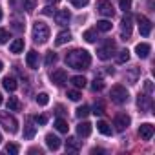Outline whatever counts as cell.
Here are the masks:
<instances>
[{"instance_id": "obj_1", "label": "cell", "mask_w": 155, "mask_h": 155, "mask_svg": "<svg viewBox=\"0 0 155 155\" xmlns=\"http://www.w3.org/2000/svg\"><path fill=\"white\" fill-rule=\"evenodd\" d=\"M66 64L73 69H88L91 64V55L86 49H73L66 55Z\"/></svg>"}, {"instance_id": "obj_2", "label": "cell", "mask_w": 155, "mask_h": 155, "mask_svg": "<svg viewBox=\"0 0 155 155\" xmlns=\"http://www.w3.org/2000/svg\"><path fill=\"white\" fill-rule=\"evenodd\" d=\"M49 38V28L44 22H35L33 26V40L37 44H46Z\"/></svg>"}, {"instance_id": "obj_3", "label": "cell", "mask_w": 155, "mask_h": 155, "mask_svg": "<svg viewBox=\"0 0 155 155\" xmlns=\"http://www.w3.org/2000/svg\"><path fill=\"white\" fill-rule=\"evenodd\" d=\"M110 97H111V101L115 104H124V102H128L130 93H128V90L124 86H113L111 91H110Z\"/></svg>"}, {"instance_id": "obj_4", "label": "cell", "mask_w": 155, "mask_h": 155, "mask_svg": "<svg viewBox=\"0 0 155 155\" xmlns=\"http://www.w3.org/2000/svg\"><path fill=\"white\" fill-rule=\"evenodd\" d=\"M113 51H115V42L113 40H106V44L97 49V57L101 60H108V58H111Z\"/></svg>"}, {"instance_id": "obj_5", "label": "cell", "mask_w": 155, "mask_h": 155, "mask_svg": "<svg viewBox=\"0 0 155 155\" xmlns=\"http://www.w3.org/2000/svg\"><path fill=\"white\" fill-rule=\"evenodd\" d=\"M0 124H2L9 133H17V130H18V122L11 115H0Z\"/></svg>"}, {"instance_id": "obj_6", "label": "cell", "mask_w": 155, "mask_h": 155, "mask_svg": "<svg viewBox=\"0 0 155 155\" xmlns=\"http://www.w3.org/2000/svg\"><path fill=\"white\" fill-rule=\"evenodd\" d=\"M130 122H131V119L126 115V113H119L115 119H113V126H115V131H124L128 126H130Z\"/></svg>"}, {"instance_id": "obj_7", "label": "cell", "mask_w": 155, "mask_h": 155, "mask_svg": "<svg viewBox=\"0 0 155 155\" xmlns=\"http://www.w3.org/2000/svg\"><path fill=\"white\" fill-rule=\"evenodd\" d=\"M97 11L102 17H113L115 15V9H113L110 0H99V2H97Z\"/></svg>"}, {"instance_id": "obj_8", "label": "cell", "mask_w": 155, "mask_h": 155, "mask_svg": "<svg viewBox=\"0 0 155 155\" xmlns=\"http://www.w3.org/2000/svg\"><path fill=\"white\" fill-rule=\"evenodd\" d=\"M137 22H139V31H140V35H142V37H150V33H151V22H150L144 15H139V17H137Z\"/></svg>"}, {"instance_id": "obj_9", "label": "cell", "mask_w": 155, "mask_h": 155, "mask_svg": "<svg viewBox=\"0 0 155 155\" xmlns=\"http://www.w3.org/2000/svg\"><path fill=\"white\" fill-rule=\"evenodd\" d=\"M51 82L57 84V86H64V84L68 82V73H66L64 69H55V71L51 73Z\"/></svg>"}, {"instance_id": "obj_10", "label": "cell", "mask_w": 155, "mask_h": 155, "mask_svg": "<svg viewBox=\"0 0 155 155\" xmlns=\"http://www.w3.org/2000/svg\"><path fill=\"white\" fill-rule=\"evenodd\" d=\"M53 17H55V22L58 26H66L69 22V18H71V13L68 9H58L57 13H53Z\"/></svg>"}, {"instance_id": "obj_11", "label": "cell", "mask_w": 155, "mask_h": 155, "mask_svg": "<svg viewBox=\"0 0 155 155\" xmlns=\"http://www.w3.org/2000/svg\"><path fill=\"white\" fill-rule=\"evenodd\" d=\"M153 133H155V130H153V126H151L150 122L140 124V128H139V135H140L142 140H150V139L153 137Z\"/></svg>"}, {"instance_id": "obj_12", "label": "cell", "mask_w": 155, "mask_h": 155, "mask_svg": "<svg viewBox=\"0 0 155 155\" xmlns=\"http://www.w3.org/2000/svg\"><path fill=\"white\" fill-rule=\"evenodd\" d=\"M120 24H122V40H128L130 35H131V17L126 15Z\"/></svg>"}, {"instance_id": "obj_13", "label": "cell", "mask_w": 155, "mask_h": 155, "mask_svg": "<svg viewBox=\"0 0 155 155\" xmlns=\"http://www.w3.org/2000/svg\"><path fill=\"white\" fill-rule=\"evenodd\" d=\"M150 51H151V46H150V44H146V42H140V44H137V46H135V53H137V57H139V58H148Z\"/></svg>"}, {"instance_id": "obj_14", "label": "cell", "mask_w": 155, "mask_h": 155, "mask_svg": "<svg viewBox=\"0 0 155 155\" xmlns=\"http://www.w3.org/2000/svg\"><path fill=\"white\" fill-rule=\"evenodd\" d=\"M26 64H28V68L37 69V68H38V53L31 49V51L26 55Z\"/></svg>"}, {"instance_id": "obj_15", "label": "cell", "mask_w": 155, "mask_h": 155, "mask_svg": "<svg viewBox=\"0 0 155 155\" xmlns=\"http://www.w3.org/2000/svg\"><path fill=\"white\" fill-rule=\"evenodd\" d=\"M60 139L57 137V135H53V133H48L46 135V146L49 148V150H58L60 148Z\"/></svg>"}, {"instance_id": "obj_16", "label": "cell", "mask_w": 155, "mask_h": 155, "mask_svg": "<svg viewBox=\"0 0 155 155\" xmlns=\"http://www.w3.org/2000/svg\"><path fill=\"white\" fill-rule=\"evenodd\" d=\"M137 106L140 108V111H148V110L151 108V99H150L148 95H139V99H137Z\"/></svg>"}, {"instance_id": "obj_17", "label": "cell", "mask_w": 155, "mask_h": 155, "mask_svg": "<svg viewBox=\"0 0 155 155\" xmlns=\"http://www.w3.org/2000/svg\"><path fill=\"white\" fill-rule=\"evenodd\" d=\"M77 133H79L81 137H90L91 135V124L90 122H81L79 126H77Z\"/></svg>"}, {"instance_id": "obj_18", "label": "cell", "mask_w": 155, "mask_h": 155, "mask_svg": "<svg viewBox=\"0 0 155 155\" xmlns=\"http://www.w3.org/2000/svg\"><path fill=\"white\" fill-rule=\"evenodd\" d=\"M139 75H140V69H139V68H131V69L126 71V81H128L130 84H137Z\"/></svg>"}, {"instance_id": "obj_19", "label": "cell", "mask_w": 155, "mask_h": 155, "mask_svg": "<svg viewBox=\"0 0 155 155\" xmlns=\"http://www.w3.org/2000/svg\"><path fill=\"white\" fill-rule=\"evenodd\" d=\"M79 148H81V144H79V140H77V139H73V137L68 139V142H66V151L68 153H77V151H79Z\"/></svg>"}, {"instance_id": "obj_20", "label": "cell", "mask_w": 155, "mask_h": 155, "mask_svg": "<svg viewBox=\"0 0 155 155\" xmlns=\"http://www.w3.org/2000/svg\"><path fill=\"white\" fill-rule=\"evenodd\" d=\"M71 40V33L69 31H60L58 35H57V38H55V44L57 46H64L66 42H69Z\"/></svg>"}, {"instance_id": "obj_21", "label": "cell", "mask_w": 155, "mask_h": 155, "mask_svg": "<svg viewBox=\"0 0 155 155\" xmlns=\"http://www.w3.org/2000/svg\"><path fill=\"white\" fill-rule=\"evenodd\" d=\"M71 84L75 86V88H84L86 84H88V81H86V77H82V75H75V77H71Z\"/></svg>"}, {"instance_id": "obj_22", "label": "cell", "mask_w": 155, "mask_h": 155, "mask_svg": "<svg viewBox=\"0 0 155 155\" xmlns=\"http://www.w3.org/2000/svg\"><path fill=\"white\" fill-rule=\"evenodd\" d=\"M22 49H24V38H15L11 42V46H9V51L11 53H20Z\"/></svg>"}, {"instance_id": "obj_23", "label": "cell", "mask_w": 155, "mask_h": 155, "mask_svg": "<svg viewBox=\"0 0 155 155\" xmlns=\"http://www.w3.org/2000/svg\"><path fill=\"white\" fill-rule=\"evenodd\" d=\"M2 84H4V88H6L8 91H15V90L18 88V84H17V81L13 79V77H6V79L2 81Z\"/></svg>"}, {"instance_id": "obj_24", "label": "cell", "mask_w": 155, "mask_h": 155, "mask_svg": "<svg viewBox=\"0 0 155 155\" xmlns=\"http://www.w3.org/2000/svg\"><path fill=\"white\" fill-rule=\"evenodd\" d=\"M97 130H99L102 135H111V131H113L111 126H110L108 122H104V120H99V122H97Z\"/></svg>"}, {"instance_id": "obj_25", "label": "cell", "mask_w": 155, "mask_h": 155, "mask_svg": "<svg viewBox=\"0 0 155 155\" xmlns=\"http://www.w3.org/2000/svg\"><path fill=\"white\" fill-rule=\"evenodd\" d=\"M8 110H9V111H18V110H20V101H18L17 97H9V101H8Z\"/></svg>"}, {"instance_id": "obj_26", "label": "cell", "mask_w": 155, "mask_h": 155, "mask_svg": "<svg viewBox=\"0 0 155 155\" xmlns=\"http://www.w3.org/2000/svg\"><path fill=\"white\" fill-rule=\"evenodd\" d=\"M35 133H37V126H33L31 122H28L26 128H24V137H26V139H33Z\"/></svg>"}, {"instance_id": "obj_27", "label": "cell", "mask_w": 155, "mask_h": 155, "mask_svg": "<svg viewBox=\"0 0 155 155\" xmlns=\"http://www.w3.org/2000/svg\"><path fill=\"white\" fill-rule=\"evenodd\" d=\"M82 38L86 40V42H95L97 40V29H88V31H84V35H82Z\"/></svg>"}, {"instance_id": "obj_28", "label": "cell", "mask_w": 155, "mask_h": 155, "mask_svg": "<svg viewBox=\"0 0 155 155\" xmlns=\"http://www.w3.org/2000/svg\"><path fill=\"white\" fill-rule=\"evenodd\" d=\"M97 29L102 31V33H108V31L111 29V22H110V20H99V22H97Z\"/></svg>"}, {"instance_id": "obj_29", "label": "cell", "mask_w": 155, "mask_h": 155, "mask_svg": "<svg viewBox=\"0 0 155 155\" xmlns=\"http://www.w3.org/2000/svg\"><path fill=\"white\" fill-rule=\"evenodd\" d=\"M55 128H57L60 133H68V128H69V126H68V122H66L64 119H57V120H55Z\"/></svg>"}, {"instance_id": "obj_30", "label": "cell", "mask_w": 155, "mask_h": 155, "mask_svg": "<svg viewBox=\"0 0 155 155\" xmlns=\"http://www.w3.org/2000/svg\"><path fill=\"white\" fill-rule=\"evenodd\" d=\"M128 60H130V51H128V49H122V51H119L117 62H119V64H124V62H128Z\"/></svg>"}, {"instance_id": "obj_31", "label": "cell", "mask_w": 155, "mask_h": 155, "mask_svg": "<svg viewBox=\"0 0 155 155\" xmlns=\"http://www.w3.org/2000/svg\"><path fill=\"white\" fill-rule=\"evenodd\" d=\"M48 102H49V95L48 93H38L37 95V104L38 106H48Z\"/></svg>"}, {"instance_id": "obj_32", "label": "cell", "mask_w": 155, "mask_h": 155, "mask_svg": "<svg viewBox=\"0 0 155 155\" xmlns=\"http://www.w3.org/2000/svg\"><path fill=\"white\" fill-rule=\"evenodd\" d=\"M91 90H93V91H102V90H104V81H102V79H95V81L91 82Z\"/></svg>"}, {"instance_id": "obj_33", "label": "cell", "mask_w": 155, "mask_h": 155, "mask_svg": "<svg viewBox=\"0 0 155 155\" xmlns=\"http://www.w3.org/2000/svg\"><path fill=\"white\" fill-rule=\"evenodd\" d=\"M35 6H37V0H24V2H22V8L26 11H29V13L35 9Z\"/></svg>"}, {"instance_id": "obj_34", "label": "cell", "mask_w": 155, "mask_h": 155, "mask_svg": "<svg viewBox=\"0 0 155 155\" xmlns=\"http://www.w3.org/2000/svg\"><path fill=\"white\" fill-rule=\"evenodd\" d=\"M68 97H69V101H75V102H77V101H81L82 95H81L79 90H69V91H68Z\"/></svg>"}, {"instance_id": "obj_35", "label": "cell", "mask_w": 155, "mask_h": 155, "mask_svg": "<svg viewBox=\"0 0 155 155\" xmlns=\"http://www.w3.org/2000/svg\"><path fill=\"white\" fill-rule=\"evenodd\" d=\"M88 113H90V108H88V106H81V108H77V117H79V119L88 117Z\"/></svg>"}, {"instance_id": "obj_36", "label": "cell", "mask_w": 155, "mask_h": 155, "mask_svg": "<svg viewBox=\"0 0 155 155\" xmlns=\"http://www.w3.org/2000/svg\"><path fill=\"white\" fill-rule=\"evenodd\" d=\"M119 6H120V9H122L124 13H128L130 8H131V0H119Z\"/></svg>"}, {"instance_id": "obj_37", "label": "cell", "mask_w": 155, "mask_h": 155, "mask_svg": "<svg viewBox=\"0 0 155 155\" xmlns=\"http://www.w3.org/2000/svg\"><path fill=\"white\" fill-rule=\"evenodd\" d=\"M55 62H57V53L49 51V53L46 55V66H51V64H55Z\"/></svg>"}, {"instance_id": "obj_38", "label": "cell", "mask_w": 155, "mask_h": 155, "mask_svg": "<svg viewBox=\"0 0 155 155\" xmlns=\"http://www.w3.org/2000/svg\"><path fill=\"white\" fill-rule=\"evenodd\" d=\"M13 29H17V31H22V29H24V20L13 18Z\"/></svg>"}, {"instance_id": "obj_39", "label": "cell", "mask_w": 155, "mask_h": 155, "mask_svg": "<svg viewBox=\"0 0 155 155\" xmlns=\"http://www.w3.org/2000/svg\"><path fill=\"white\" fill-rule=\"evenodd\" d=\"M8 38H9L8 29H0V44H6V42H8Z\"/></svg>"}, {"instance_id": "obj_40", "label": "cell", "mask_w": 155, "mask_h": 155, "mask_svg": "<svg viewBox=\"0 0 155 155\" xmlns=\"http://www.w3.org/2000/svg\"><path fill=\"white\" fill-rule=\"evenodd\" d=\"M6 151L11 153V155H17V153H18V146H17V144H8V146H6Z\"/></svg>"}, {"instance_id": "obj_41", "label": "cell", "mask_w": 155, "mask_h": 155, "mask_svg": "<svg viewBox=\"0 0 155 155\" xmlns=\"http://www.w3.org/2000/svg\"><path fill=\"white\" fill-rule=\"evenodd\" d=\"M88 2L90 0H71V4L75 8H84V6H88Z\"/></svg>"}, {"instance_id": "obj_42", "label": "cell", "mask_w": 155, "mask_h": 155, "mask_svg": "<svg viewBox=\"0 0 155 155\" xmlns=\"http://www.w3.org/2000/svg\"><path fill=\"white\" fill-rule=\"evenodd\" d=\"M93 113H95V115H102V113H104V108H102V104H95V108H93Z\"/></svg>"}, {"instance_id": "obj_43", "label": "cell", "mask_w": 155, "mask_h": 155, "mask_svg": "<svg viewBox=\"0 0 155 155\" xmlns=\"http://www.w3.org/2000/svg\"><path fill=\"white\" fill-rule=\"evenodd\" d=\"M35 120H37V124H46V122H48V117H46V115H37Z\"/></svg>"}, {"instance_id": "obj_44", "label": "cell", "mask_w": 155, "mask_h": 155, "mask_svg": "<svg viewBox=\"0 0 155 155\" xmlns=\"http://www.w3.org/2000/svg\"><path fill=\"white\" fill-rule=\"evenodd\" d=\"M42 13H44V15H46V17H51V15H53V9H51V8H49V6H46V8H44V9H42Z\"/></svg>"}, {"instance_id": "obj_45", "label": "cell", "mask_w": 155, "mask_h": 155, "mask_svg": "<svg viewBox=\"0 0 155 155\" xmlns=\"http://www.w3.org/2000/svg\"><path fill=\"white\" fill-rule=\"evenodd\" d=\"M144 90H146L148 93L153 90V84H151V81H146V82H144Z\"/></svg>"}, {"instance_id": "obj_46", "label": "cell", "mask_w": 155, "mask_h": 155, "mask_svg": "<svg viewBox=\"0 0 155 155\" xmlns=\"http://www.w3.org/2000/svg\"><path fill=\"white\" fill-rule=\"evenodd\" d=\"M95 153H102V150H101V148H93V150H91V155H95Z\"/></svg>"}, {"instance_id": "obj_47", "label": "cell", "mask_w": 155, "mask_h": 155, "mask_svg": "<svg viewBox=\"0 0 155 155\" xmlns=\"http://www.w3.org/2000/svg\"><path fill=\"white\" fill-rule=\"evenodd\" d=\"M2 69H4V64H2V60H0V73H2Z\"/></svg>"}, {"instance_id": "obj_48", "label": "cell", "mask_w": 155, "mask_h": 155, "mask_svg": "<svg viewBox=\"0 0 155 155\" xmlns=\"http://www.w3.org/2000/svg\"><path fill=\"white\" fill-rule=\"evenodd\" d=\"M0 20H2V8H0Z\"/></svg>"}, {"instance_id": "obj_49", "label": "cell", "mask_w": 155, "mask_h": 155, "mask_svg": "<svg viewBox=\"0 0 155 155\" xmlns=\"http://www.w3.org/2000/svg\"><path fill=\"white\" fill-rule=\"evenodd\" d=\"M0 104H2V93H0Z\"/></svg>"}, {"instance_id": "obj_50", "label": "cell", "mask_w": 155, "mask_h": 155, "mask_svg": "<svg viewBox=\"0 0 155 155\" xmlns=\"http://www.w3.org/2000/svg\"><path fill=\"white\" fill-rule=\"evenodd\" d=\"M51 2H60V0H51Z\"/></svg>"}, {"instance_id": "obj_51", "label": "cell", "mask_w": 155, "mask_h": 155, "mask_svg": "<svg viewBox=\"0 0 155 155\" xmlns=\"http://www.w3.org/2000/svg\"><path fill=\"white\" fill-rule=\"evenodd\" d=\"M0 142H2V133H0Z\"/></svg>"}]
</instances>
